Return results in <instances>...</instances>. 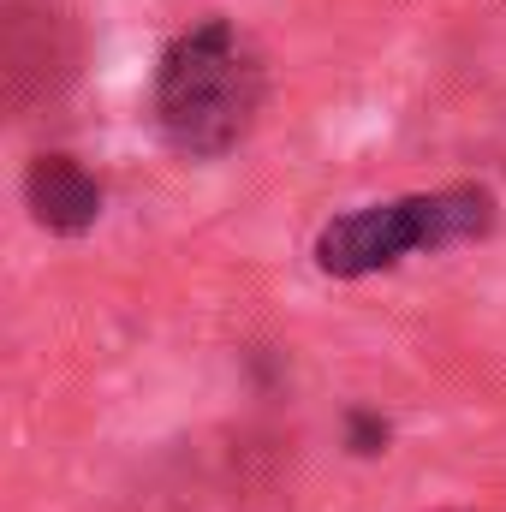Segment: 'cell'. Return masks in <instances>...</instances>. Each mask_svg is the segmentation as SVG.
Returning a JSON list of instances; mask_svg holds the SVG:
<instances>
[{
	"label": "cell",
	"instance_id": "6da1fadb",
	"mask_svg": "<svg viewBox=\"0 0 506 512\" xmlns=\"http://www.w3.org/2000/svg\"><path fill=\"white\" fill-rule=\"evenodd\" d=\"M268 102V54L245 24L209 12L167 36L149 84V114L173 155L221 161L233 155L262 120Z\"/></svg>",
	"mask_w": 506,
	"mask_h": 512
},
{
	"label": "cell",
	"instance_id": "7a4b0ae2",
	"mask_svg": "<svg viewBox=\"0 0 506 512\" xmlns=\"http://www.w3.org/2000/svg\"><path fill=\"white\" fill-rule=\"evenodd\" d=\"M501 221V197L489 185H441V191H411V197H387L364 203L352 215H334L316 233V268L328 280H364L417 251H453V245H477L489 239Z\"/></svg>",
	"mask_w": 506,
	"mask_h": 512
},
{
	"label": "cell",
	"instance_id": "3957f363",
	"mask_svg": "<svg viewBox=\"0 0 506 512\" xmlns=\"http://www.w3.org/2000/svg\"><path fill=\"white\" fill-rule=\"evenodd\" d=\"M78 72V24L60 0H6L0 18V84H6V108L24 114L48 96H60V84H72Z\"/></svg>",
	"mask_w": 506,
	"mask_h": 512
},
{
	"label": "cell",
	"instance_id": "277c9868",
	"mask_svg": "<svg viewBox=\"0 0 506 512\" xmlns=\"http://www.w3.org/2000/svg\"><path fill=\"white\" fill-rule=\"evenodd\" d=\"M24 209H30V221L42 233L84 239L102 221V179L78 155H66V149H42L24 167Z\"/></svg>",
	"mask_w": 506,
	"mask_h": 512
},
{
	"label": "cell",
	"instance_id": "5b68a950",
	"mask_svg": "<svg viewBox=\"0 0 506 512\" xmlns=\"http://www.w3.org/2000/svg\"><path fill=\"white\" fill-rule=\"evenodd\" d=\"M387 441H393V423L381 411H370V405H352L346 411V453L376 459V453H387Z\"/></svg>",
	"mask_w": 506,
	"mask_h": 512
}]
</instances>
